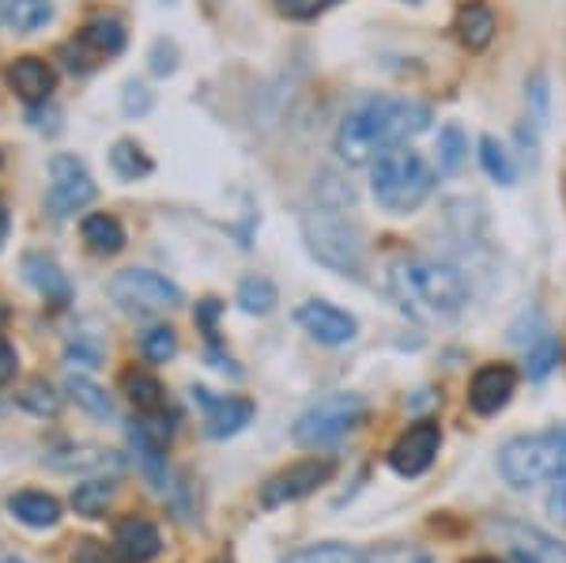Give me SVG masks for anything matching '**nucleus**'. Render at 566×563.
Segmentation results:
<instances>
[{"mask_svg": "<svg viewBox=\"0 0 566 563\" xmlns=\"http://www.w3.org/2000/svg\"><path fill=\"white\" fill-rule=\"evenodd\" d=\"M114 549L129 563H148L163 552V533L151 519L129 514V519H122L114 525Z\"/></svg>", "mask_w": 566, "mask_h": 563, "instance_id": "obj_16", "label": "nucleus"}, {"mask_svg": "<svg viewBox=\"0 0 566 563\" xmlns=\"http://www.w3.org/2000/svg\"><path fill=\"white\" fill-rule=\"evenodd\" d=\"M0 212H4V205H0Z\"/></svg>", "mask_w": 566, "mask_h": 563, "instance_id": "obj_46", "label": "nucleus"}, {"mask_svg": "<svg viewBox=\"0 0 566 563\" xmlns=\"http://www.w3.org/2000/svg\"><path fill=\"white\" fill-rule=\"evenodd\" d=\"M239 306L245 314H269L276 306V284L269 277H245L239 284Z\"/></svg>", "mask_w": 566, "mask_h": 563, "instance_id": "obj_27", "label": "nucleus"}, {"mask_svg": "<svg viewBox=\"0 0 566 563\" xmlns=\"http://www.w3.org/2000/svg\"><path fill=\"white\" fill-rule=\"evenodd\" d=\"M374 563H431V556L405 549V544H381V549H374Z\"/></svg>", "mask_w": 566, "mask_h": 563, "instance_id": "obj_37", "label": "nucleus"}, {"mask_svg": "<svg viewBox=\"0 0 566 563\" xmlns=\"http://www.w3.org/2000/svg\"><path fill=\"white\" fill-rule=\"evenodd\" d=\"M15 402L34 416H57V408H61V397L53 394V386L45 383V378H31V383L15 394Z\"/></svg>", "mask_w": 566, "mask_h": 563, "instance_id": "obj_31", "label": "nucleus"}, {"mask_svg": "<svg viewBox=\"0 0 566 563\" xmlns=\"http://www.w3.org/2000/svg\"><path fill=\"white\" fill-rule=\"evenodd\" d=\"M453 31H458V39L464 50L480 53L488 50L491 39H495V15H491L488 4H464L458 12V23H453Z\"/></svg>", "mask_w": 566, "mask_h": 563, "instance_id": "obj_20", "label": "nucleus"}, {"mask_svg": "<svg viewBox=\"0 0 566 563\" xmlns=\"http://www.w3.org/2000/svg\"><path fill=\"white\" fill-rule=\"evenodd\" d=\"M219 311H223V306H219V299H205V303L197 306V322L208 330V337H212V322H216Z\"/></svg>", "mask_w": 566, "mask_h": 563, "instance_id": "obj_41", "label": "nucleus"}, {"mask_svg": "<svg viewBox=\"0 0 566 563\" xmlns=\"http://www.w3.org/2000/svg\"><path fill=\"white\" fill-rule=\"evenodd\" d=\"M280 12L295 15V20H306V15H317L325 4H333V0H276Z\"/></svg>", "mask_w": 566, "mask_h": 563, "instance_id": "obj_38", "label": "nucleus"}, {"mask_svg": "<svg viewBox=\"0 0 566 563\" xmlns=\"http://www.w3.org/2000/svg\"><path fill=\"white\" fill-rule=\"evenodd\" d=\"M4 563H23V560H20V556H8Z\"/></svg>", "mask_w": 566, "mask_h": 563, "instance_id": "obj_45", "label": "nucleus"}, {"mask_svg": "<svg viewBox=\"0 0 566 563\" xmlns=\"http://www.w3.org/2000/svg\"><path fill=\"white\" fill-rule=\"evenodd\" d=\"M4 231H8V216L0 212V239H4Z\"/></svg>", "mask_w": 566, "mask_h": 563, "instance_id": "obj_43", "label": "nucleus"}, {"mask_svg": "<svg viewBox=\"0 0 566 563\" xmlns=\"http://www.w3.org/2000/svg\"><path fill=\"white\" fill-rule=\"evenodd\" d=\"M122 389H125V397L133 402L136 413H144V416L163 413V408H167V394H163L159 378L148 375V371L129 367V371L122 375Z\"/></svg>", "mask_w": 566, "mask_h": 563, "instance_id": "obj_21", "label": "nucleus"}, {"mask_svg": "<svg viewBox=\"0 0 566 563\" xmlns=\"http://www.w3.org/2000/svg\"><path fill=\"white\" fill-rule=\"evenodd\" d=\"M438 447H442V428H438L434 420H419V424H412V428H408L405 435H400L397 442H392V450H389V469H392L397 477H408V480L423 477L427 469L434 466Z\"/></svg>", "mask_w": 566, "mask_h": 563, "instance_id": "obj_10", "label": "nucleus"}, {"mask_svg": "<svg viewBox=\"0 0 566 563\" xmlns=\"http://www.w3.org/2000/svg\"><path fill=\"white\" fill-rule=\"evenodd\" d=\"M517 389V371L510 363H488L469 383V408L476 416H495L510 405Z\"/></svg>", "mask_w": 566, "mask_h": 563, "instance_id": "obj_14", "label": "nucleus"}, {"mask_svg": "<svg viewBox=\"0 0 566 563\" xmlns=\"http://www.w3.org/2000/svg\"><path fill=\"white\" fill-rule=\"evenodd\" d=\"M4 76H8V84H12V91L23 98V103H45V98L53 95V84H57L53 69L45 65V61H39V58L12 61Z\"/></svg>", "mask_w": 566, "mask_h": 563, "instance_id": "obj_17", "label": "nucleus"}, {"mask_svg": "<svg viewBox=\"0 0 566 563\" xmlns=\"http://www.w3.org/2000/svg\"><path fill=\"white\" fill-rule=\"evenodd\" d=\"M464 563H510V560H499V556H472V560H464Z\"/></svg>", "mask_w": 566, "mask_h": 563, "instance_id": "obj_42", "label": "nucleus"}, {"mask_svg": "<svg viewBox=\"0 0 566 563\" xmlns=\"http://www.w3.org/2000/svg\"><path fill=\"white\" fill-rule=\"evenodd\" d=\"M91 201H95V181H91L84 163L76 156H53L50 159V194H45L50 212L72 216Z\"/></svg>", "mask_w": 566, "mask_h": 563, "instance_id": "obj_9", "label": "nucleus"}, {"mask_svg": "<svg viewBox=\"0 0 566 563\" xmlns=\"http://www.w3.org/2000/svg\"><path fill=\"white\" fill-rule=\"evenodd\" d=\"M370 194L386 212H416L434 194V170L412 148H389L370 167Z\"/></svg>", "mask_w": 566, "mask_h": 563, "instance_id": "obj_5", "label": "nucleus"}, {"mask_svg": "<svg viewBox=\"0 0 566 563\" xmlns=\"http://www.w3.org/2000/svg\"><path fill=\"white\" fill-rule=\"evenodd\" d=\"M427 125H431V106L419 98L370 95L336 129V156L348 167H363V163L386 156L389 148L408 144Z\"/></svg>", "mask_w": 566, "mask_h": 563, "instance_id": "obj_1", "label": "nucleus"}, {"mask_svg": "<svg viewBox=\"0 0 566 563\" xmlns=\"http://www.w3.org/2000/svg\"><path fill=\"white\" fill-rule=\"evenodd\" d=\"M23 277H27V284H31L34 292L45 295V303L65 306L72 299L69 277L57 269V261L42 258V253H27V258H23Z\"/></svg>", "mask_w": 566, "mask_h": 563, "instance_id": "obj_18", "label": "nucleus"}, {"mask_svg": "<svg viewBox=\"0 0 566 563\" xmlns=\"http://www.w3.org/2000/svg\"><path fill=\"white\" fill-rule=\"evenodd\" d=\"M193 402L205 408V431L212 439H231L253 420V402H245V397H216L212 389L197 386Z\"/></svg>", "mask_w": 566, "mask_h": 563, "instance_id": "obj_15", "label": "nucleus"}, {"mask_svg": "<svg viewBox=\"0 0 566 563\" xmlns=\"http://www.w3.org/2000/svg\"><path fill=\"white\" fill-rule=\"evenodd\" d=\"M15 371H20V359H15V348L0 337V386H8L15 378Z\"/></svg>", "mask_w": 566, "mask_h": 563, "instance_id": "obj_40", "label": "nucleus"}, {"mask_svg": "<svg viewBox=\"0 0 566 563\" xmlns=\"http://www.w3.org/2000/svg\"><path fill=\"white\" fill-rule=\"evenodd\" d=\"M348 205L352 186H344L336 175H322V181L314 186V201L303 212V239L322 265L344 272V277H359L363 231L348 216Z\"/></svg>", "mask_w": 566, "mask_h": 563, "instance_id": "obj_2", "label": "nucleus"}, {"mask_svg": "<svg viewBox=\"0 0 566 563\" xmlns=\"http://www.w3.org/2000/svg\"><path fill=\"white\" fill-rule=\"evenodd\" d=\"M480 163H483V170L499 181V186H514V178H517L514 159H510V152L502 148L495 136H483L480 140Z\"/></svg>", "mask_w": 566, "mask_h": 563, "instance_id": "obj_29", "label": "nucleus"}, {"mask_svg": "<svg viewBox=\"0 0 566 563\" xmlns=\"http://www.w3.org/2000/svg\"><path fill=\"white\" fill-rule=\"evenodd\" d=\"M53 466L57 469H76V473H106V469H117L122 461H117V453L109 450H72V458H53Z\"/></svg>", "mask_w": 566, "mask_h": 563, "instance_id": "obj_34", "label": "nucleus"}, {"mask_svg": "<svg viewBox=\"0 0 566 563\" xmlns=\"http://www.w3.org/2000/svg\"><path fill=\"white\" fill-rule=\"evenodd\" d=\"M0 15H4V12H0Z\"/></svg>", "mask_w": 566, "mask_h": 563, "instance_id": "obj_48", "label": "nucleus"}, {"mask_svg": "<svg viewBox=\"0 0 566 563\" xmlns=\"http://www.w3.org/2000/svg\"><path fill=\"white\" fill-rule=\"evenodd\" d=\"M151 106V95L144 84H129L125 87V114H144Z\"/></svg>", "mask_w": 566, "mask_h": 563, "instance_id": "obj_39", "label": "nucleus"}, {"mask_svg": "<svg viewBox=\"0 0 566 563\" xmlns=\"http://www.w3.org/2000/svg\"><path fill=\"white\" fill-rule=\"evenodd\" d=\"M499 473L517 492L536 484H552L547 511L559 522H566V428L510 439L499 450Z\"/></svg>", "mask_w": 566, "mask_h": 563, "instance_id": "obj_4", "label": "nucleus"}, {"mask_svg": "<svg viewBox=\"0 0 566 563\" xmlns=\"http://www.w3.org/2000/svg\"><path fill=\"white\" fill-rule=\"evenodd\" d=\"M140 352L148 363H167L178 356V333L170 330V325H155L140 337Z\"/></svg>", "mask_w": 566, "mask_h": 563, "instance_id": "obj_33", "label": "nucleus"}, {"mask_svg": "<svg viewBox=\"0 0 566 563\" xmlns=\"http://www.w3.org/2000/svg\"><path fill=\"white\" fill-rule=\"evenodd\" d=\"M69 397L76 402L84 413H91V416H98V420H109L114 416V402H109V394L98 383H91V378H84V375H72L69 378Z\"/></svg>", "mask_w": 566, "mask_h": 563, "instance_id": "obj_26", "label": "nucleus"}, {"mask_svg": "<svg viewBox=\"0 0 566 563\" xmlns=\"http://www.w3.org/2000/svg\"><path fill=\"white\" fill-rule=\"evenodd\" d=\"M328 477H333V461H325V458L295 461V466L280 469L276 477L264 480L258 499H261L264 511H276V507L298 503V499H306L310 492H317Z\"/></svg>", "mask_w": 566, "mask_h": 563, "instance_id": "obj_8", "label": "nucleus"}, {"mask_svg": "<svg viewBox=\"0 0 566 563\" xmlns=\"http://www.w3.org/2000/svg\"><path fill=\"white\" fill-rule=\"evenodd\" d=\"M125 45V27L114 20V15H98V20H91L84 31H80V39L69 45L72 69H95L98 61L114 58V53H122Z\"/></svg>", "mask_w": 566, "mask_h": 563, "instance_id": "obj_12", "label": "nucleus"}, {"mask_svg": "<svg viewBox=\"0 0 566 563\" xmlns=\"http://www.w3.org/2000/svg\"><path fill=\"white\" fill-rule=\"evenodd\" d=\"M283 563H374V552H359L340 541H325V544H306V549L291 552Z\"/></svg>", "mask_w": 566, "mask_h": 563, "instance_id": "obj_22", "label": "nucleus"}, {"mask_svg": "<svg viewBox=\"0 0 566 563\" xmlns=\"http://www.w3.org/2000/svg\"><path fill=\"white\" fill-rule=\"evenodd\" d=\"M363 420H367V402L359 394H328L298 416L295 428H291V439L310 450L333 447L336 439L355 431Z\"/></svg>", "mask_w": 566, "mask_h": 563, "instance_id": "obj_6", "label": "nucleus"}, {"mask_svg": "<svg viewBox=\"0 0 566 563\" xmlns=\"http://www.w3.org/2000/svg\"><path fill=\"white\" fill-rule=\"evenodd\" d=\"M114 480H84V484L72 488V507H76V514H84V519H103L109 499H114Z\"/></svg>", "mask_w": 566, "mask_h": 563, "instance_id": "obj_24", "label": "nucleus"}, {"mask_svg": "<svg viewBox=\"0 0 566 563\" xmlns=\"http://www.w3.org/2000/svg\"><path fill=\"white\" fill-rule=\"evenodd\" d=\"M510 563H566V544L525 522H499Z\"/></svg>", "mask_w": 566, "mask_h": 563, "instance_id": "obj_13", "label": "nucleus"}, {"mask_svg": "<svg viewBox=\"0 0 566 563\" xmlns=\"http://www.w3.org/2000/svg\"><path fill=\"white\" fill-rule=\"evenodd\" d=\"M389 288L397 303L419 322H446L469 306V284L450 261L408 258L389 269Z\"/></svg>", "mask_w": 566, "mask_h": 563, "instance_id": "obj_3", "label": "nucleus"}, {"mask_svg": "<svg viewBox=\"0 0 566 563\" xmlns=\"http://www.w3.org/2000/svg\"><path fill=\"white\" fill-rule=\"evenodd\" d=\"M53 20L50 0H8L4 4V23L12 27L15 34H31Z\"/></svg>", "mask_w": 566, "mask_h": 563, "instance_id": "obj_23", "label": "nucleus"}, {"mask_svg": "<svg viewBox=\"0 0 566 563\" xmlns=\"http://www.w3.org/2000/svg\"><path fill=\"white\" fill-rule=\"evenodd\" d=\"M84 242L95 253H117L125 247V231H122V223H117L114 216L95 212V216H87V220H84Z\"/></svg>", "mask_w": 566, "mask_h": 563, "instance_id": "obj_25", "label": "nucleus"}, {"mask_svg": "<svg viewBox=\"0 0 566 563\" xmlns=\"http://www.w3.org/2000/svg\"><path fill=\"white\" fill-rule=\"evenodd\" d=\"M295 322L303 325L314 341L328 344V348H340V344L355 341V333H359V322H355L348 311H340V306L325 303V299H310V303L298 306Z\"/></svg>", "mask_w": 566, "mask_h": 563, "instance_id": "obj_11", "label": "nucleus"}, {"mask_svg": "<svg viewBox=\"0 0 566 563\" xmlns=\"http://www.w3.org/2000/svg\"><path fill=\"white\" fill-rule=\"evenodd\" d=\"M109 163H114L117 175L129 178V181L151 175V159L144 156V148H140V144H133V140H117L114 152H109Z\"/></svg>", "mask_w": 566, "mask_h": 563, "instance_id": "obj_30", "label": "nucleus"}, {"mask_svg": "<svg viewBox=\"0 0 566 563\" xmlns=\"http://www.w3.org/2000/svg\"><path fill=\"white\" fill-rule=\"evenodd\" d=\"M212 563H234V560H231V556H216Z\"/></svg>", "mask_w": 566, "mask_h": 563, "instance_id": "obj_44", "label": "nucleus"}, {"mask_svg": "<svg viewBox=\"0 0 566 563\" xmlns=\"http://www.w3.org/2000/svg\"><path fill=\"white\" fill-rule=\"evenodd\" d=\"M117 556H122L117 549H109L103 541H91V538L72 544V563H122Z\"/></svg>", "mask_w": 566, "mask_h": 563, "instance_id": "obj_36", "label": "nucleus"}, {"mask_svg": "<svg viewBox=\"0 0 566 563\" xmlns=\"http://www.w3.org/2000/svg\"><path fill=\"white\" fill-rule=\"evenodd\" d=\"M525 91H528V122H533V129H544V125H547V106H552V91H547L544 72H533Z\"/></svg>", "mask_w": 566, "mask_h": 563, "instance_id": "obj_35", "label": "nucleus"}, {"mask_svg": "<svg viewBox=\"0 0 566 563\" xmlns=\"http://www.w3.org/2000/svg\"><path fill=\"white\" fill-rule=\"evenodd\" d=\"M559 363V344H555L552 333H544L536 344H528V356H525V375L533 378V383H544L547 375H552V367Z\"/></svg>", "mask_w": 566, "mask_h": 563, "instance_id": "obj_32", "label": "nucleus"}, {"mask_svg": "<svg viewBox=\"0 0 566 563\" xmlns=\"http://www.w3.org/2000/svg\"><path fill=\"white\" fill-rule=\"evenodd\" d=\"M8 511H12L15 522L31 525V530H50V525L61 522V503L45 492H20L8 499Z\"/></svg>", "mask_w": 566, "mask_h": 563, "instance_id": "obj_19", "label": "nucleus"}, {"mask_svg": "<svg viewBox=\"0 0 566 563\" xmlns=\"http://www.w3.org/2000/svg\"><path fill=\"white\" fill-rule=\"evenodd\" d=\"M412 4H419V0H412Z\"/></svg>", "mask_w": 566, "mask_h": 563, "instance_id": "obj_47", "label": "nucleus"}, {"mask_svg": "<svg viewBox=\"0 0 566 563\" xmlns=\"http://www.w3.org/2000/svg\"><path fill=\"white\" fill-rule=\"evenodd\" d=\"M464 159H469V140H464V133L458 125H446V129L438 133V170L458 175L464 167Z\"/></svg>", "mask_w": 566, "mask_h": 563, "instance_id": "obj_28", "label": "nucleus"}, {"mask_svg": "<svg viewBox=\"0 0 566 563\" xmlns=\"http://www.w3.org/2000/svg\"><path fill=\"white\" fill-rule=\"evenodd\" d=\"M106 295L129 314H159V311H170V306L181 303V292H178L175 280L159 277V272H151V269L117 272V277L106 284Z\"/></svg>", "mask_w": 566, "mask_h": 563, "instance_id": "obj_7", "label": "nucleus"}]
</instances>
